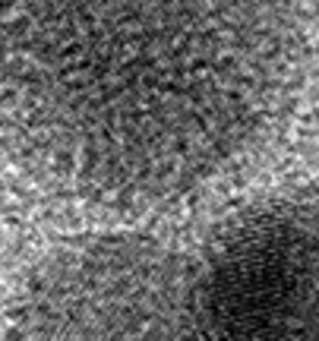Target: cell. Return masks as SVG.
<instances>
[{
	"label": "cell",
	"instance_id": "obj_1",
	"mask_svg": "<svg viewBox=\"0 0 319 341\" xmlns=\"http://www.w3.org/2000/svg\"><path fill=\"white\" fill-rule=\"evenodd\" d=\"M291 0H0V142L98 202L237 164L297 73Z\"/></svg>",
	"mask_w": 319,
	"mask_h": 341
},
{
	"label": "cell",
	"instance_id": "obj_2",
	"mask_svg": "<svg viewBox=\"0 0 319 341\" xmlns=\"http://www.w3.org/2000/svg\"><path fill=\"white\" fill-rule=\"evenodd\" d=\"M3 341H221L199 262L139 234L60 243L19 287Z\"/></svg>",
	"mask_w": 319,
	"mask_h": 341
},
{
	"label": "cell",
	"instance_id": "obj_3",
	"mask_svg": "<svg viewBox=\"0 0 319 341\" xmlns=\"http://www.w3.org/2000/svg\"><path fill=\"white\" fill-rule=\"evenodd\" d=\"M221 341H319V199L240 209L199 259Z\"/></svg>",
	"mask_w": 319,
	"mask_h": 341
}]
</instances>
